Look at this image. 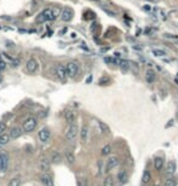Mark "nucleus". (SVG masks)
Returning <instances> with one entry per match:
<instances>
[{"label":"nucleus","mask_w":178,"mask_h":186,"mask_svg":"<svg viewBox=\"0 0 178 186\" xmlns=\"http://www.w3.org/2000/svg\"><path fill=\"white\" fill-rule=\"evenodd\" d=\"M61 8H49L43 10L38 16H37V22L38 23H44V22H50V21H55L56 18H58L61 16Z\"/></svg>","instance_id":"nucleus-1"},{"label":"nucleus","mask_w":178,"mask_h":186,"mask_svg":"<svg viewBox=\"0 0 178 186\" xmlns=\"http://www.w3.org/2000/svg\"><path fill=\"white\" fill-rule=\"evenodd\" d=\"M78 132H79L78 126H76V125H74V123H70V125H69V127H68V128H67V131H65V139H67L68 141H73V140L76 138Z\"/></svg>","instance_id":"nucleus-2"},{"label":"nucleus","mask_w":178,"mask_h":186,"mask_svg":"<svg viewBox=\"0 0 178 186\" xmlns=\"http://www.w3.org/2000/svg\"><path fill=\"white\" fill-rule=\"evenodd\" d=\"M78 71H79V67L75 62H69L67 63L65 65V73H67V76L69 77H75L78 75Z\"/></svg>","instance_id":"nucleus-3"},{"label":"nucleus","mask_w":178,"mask_h":186,"mask_svg":"<svg viewBox=\"0 0 178 186\" xmlns=\"http://www.w3.org/2000/svg\"><path fill=\"white\" fill-rule=\"evenodd\" d=\"M26 69H27V71L30 73V74L37 73L38 69H39V62H38L35 58H33V57L29 58V59L27 60V63H26Z\"/></svg>","instance_id":"nucleus-4"},{"label":"nucleus","mask_w":178,"mask_h":186,"mask_svg":"<svg viewBox=\"0 0 178 186\" xmlns=\"http://www.w3.org/2000/svg\"><path fill=\"white\" fill-rule=\"evenodd\" d=\"M37 125H38L37 119L29 117V119H27V120L24 121V123H23V129H24V132L30 133V132H33V131L37 128Z\"/></svg>","instance_id":"nucleus-5"},{"label":"nucleus","mask_w":178,"mask_h":186,"mask_svg":"<svg viewBox=\"0 0 178 186\" xmlns=\"http://www.w3.org/2000/svg\"><path fill=\"white\" fill-rule=\"evenodd\" d=\"M74 17V11L70 8H64L61 12V20L63 22H70Z\"/></svg>","instance_id":"nucleus-6"},{"label":"nucleus","mask_w":178,"mask_h":186,"mask_svg":"<svg viewBox=\"0 0 178 186\" xmlns=\"http://www.w3.org/2000/svg\"><path fill=\"white\" fill-rule=\"evenodd\" d=\"M9 166V156L3 152L0 153V172H5Z\"/></svg>","instance_id":"nucleus-7"},{"label":"nucleus","mask_w":178,"mask_h":186,"mask_svg":"<svg viewBox=\"0 0 178 186\" xmlns=\"http://www.w3.org/2000/svg\"><path fill=\"white\" fill-rule=\"evenodd\" d=\"M56 75L58 76L59 80H65L67 77V73H65V67L62 65V64H57L56 65Z\"/></svg>","instance_id":"nucleus-8"},{"label":"nucleus","mask_w":178,"mask_h":186,"mask_svg":"<svg viewBox=\"0 0 178 186\" xmlns=\"http://www.w3.org/2000/svg\"><path fill=\"white\" fill-rule=\"evenodd\" d=\"M119 166V160L116 157H113V158H109L108 162H107V170L106 172H110L113 170L114 168H116Z\"/></svg>","instance_id":"nucleus-9"},{"label":"nucleus","mask_w":178,"mask_h":186,"mask_svg":"<svg viewBox=\"0 0 178 186\" xmlns=\"http://www.w3.org/2000/svg\"><path fill=\"white\" fill-rule=\"evenodd\" d=\"M50 135H51V133H50V131H49L47 128H43V129L39 132V139H40L43 143H46V141L50 139Z\"/></svg>","instance_id":"nucleus-10"},{"label":"nucleus","mask_w":178,"mask_h":186,"mask_svg":"<svg viewBox=\"0 0 178 186\" xmlns=\"http://www.w3.org/2000/svg\"><path fill=\"white\" fill-rule=\"evenodd\" d=\"M118 180L120 184H126L129 181V175L125 170H120L119 174H118Z\"/></svg>","instance_id":"nucleus-11"},{"label":"nucleus","mask_w":178,"mask_h":186,"mask_svg":"<svg viewBox=\"0 0 178 186\" xmlns=\"http://www.w3.org/2000/svg\"><path fill=\"white\" fill-rule=\"evenodd\" d=\"M80 137H81V141L86 143L88 139V127L87 126H82L81 132H80Z\"/></svg>","instance_id":"nucleus-12"},{"label":"nucleus","mask_w":178,"mask_h":186,"mask_svg":"<svg viewBox=\"0 0 178 186\" xmlns=\"http://www.w3.org/2000/svg\"><path fill=\"white\" fill-rule=\"evenodd\" d=\"M21 133H22V129L20 128V127H15V128H12L11 129V132H10V138L11 139H17L20 135H21Z\"/></svg>","instance_id":"nucleus-13"},{"label":"nucleus","mask_w":178,"mask_h":186,"mask_svg":"<svg viewBox=\"0 0 178 186\" xmlns=\"http://www.w3.org/2000/svg\"><path fill=\"white\" fill-rule=\"evenodd\" d=\"M155 73L153 71V70H148L147 73H145V80H147V82L148 83H153L154 81H155Z\"/></svg>","instance_id":"nucleus-14"},{"label":"nucleus","mask_w":178,"mask_h":186,"mask_svg":"<svg viewBox=\"0 0 178 186\" xmlns=\"http://www.w3.org/2000/svg\"><path fill=\"white\" fill-rule=\"evenodd\" d=\"M64 117H65L67 122L73 123V122H74V120H75V113H74V111H72V110H68V111H65Z\"/></svg>","instance_id":"nucleus-15"},{"label":"nucleus","mask_w":178,"mask_h":186,"mask_svg":"<svg viewBox=\"0 0 178 186\" xmlns=\"http://www.w3.org/2000/svg\"><path fill=\"white\" fill-rule=\"evenodd\" d=\"M154 166H155V169L160 172L162 169V167H164V158L162 157H156L154 160Z\"/></svg>","instance_id":"nucleus-16"},{"label":"nucleus","mask_w":178,"mask_h":186,"mask_svg":"<svg viewBox=\"0 0 178 186\" xmlns=\"http://www.w3.org/2000/svg\"><path fill=\"white\" fill-rule=\"evenodd\" d=\"M41 182L45 185V186H53V182H52V179L49 176V175H41Z\"/></svg>","instance_id":"nucleus-17"},{"label":"nucleus","mask_w":178,"mask_h":186,"mask_svg":"<svg viewBox=\"0 0 178 186\" xmlns=\"http://www.w3.org/2000/svg\"><path fill=\"white\" fill-rule=\"evenodd\" d=\"M9 141H10V137L8 134H4V133L0 134V146L6 145Z\"/></svg>","instance_id":"nucleus-18"},{"label":"nucleus","mask_w":178,"mask_h":186,"mask_svg":"<svg viewBox=\"0 0 178 186\" xmlns=\"http://www.w3.org/2000/svg\"><path fill=\"white\" fill-rule=\"evenodd\" d=\"M151 180V174L149 173V170H144L143 175H142V182L143 184H148Z\"/></svg>","instance_id":"nucleus-19"},{"label":"nucleus","mask_w":178,"mask_h":186,"mask_svg":"<svg viewBox=\"0 0 178 186\" xmlns=\"http://www.w3.org/2000/svg\"><path fill=\"white\" fill-rule=\"evenodd\" d=\"M119 64H120V68H121L122 71H127V70L130 69V62H129V60H125V59H124V60H121Z\"/></svg>","instance_id":"nucleus-20"},{"label":"nucleus","mask_w":178,"mask_h":186,"mask_svg":"<svg viewBox=\"0 0 178 186\" xmlns=\"http://www.w3.org/2000/svg\"><path fill=\"white\" fill-rule=\"evenodd\" d=\"M176 172V163L174 162H168L167 164V174H173Z\"/></svg>","instance_id":"nucleus-21"},{"label":"nucleus","mask_w":178,"mask_h":186,"mask_svg":"<svg viewBox=\"0 0 178 186\" xmlns=\"http://www.w3.org/2000/svg\"><path fill=\"white\" fill-rule=\"evenodd\" d=\"M103 186H114V179L113 176H107L103 181Z\"/></svg>","instance_id":"nucleus-22"},{"label":"nucleus","mask_w":178,"mask_h":186,"mask_svg":"<svg viewBox=\"0 0 178 186\" xmlns=\"http://www.w3.org/2000/svg\"><path fill=\"white\" fill-rule=\"evenodd\" d=\"M65 158H67L68 163H74V161H75V157H74V155L70 151H67L65 152Z\"/></svg>","instance_id":"nucleus-23"},{"label":"nucleus","mask_w":178,"mask_h":186,"mask_svg":"<svg viewBox=\"0 0 178 186\" xmlns=\"http://www.w3.org/2000/svg\"><path fill=\"white\" fill-rule=\"evenodd\" d=\"M130 69H131L135 74H138L139 68H138V64H137L136 62H130Z\"/></svg>","instance_id":"nucleus-24"},{"label":"nucleus","mask_w":178,"mask_h":186,"mask_svg":"<svg viewBox=\"0 0 178 186\" xmlns=\"http://www.w3.org/2000/svg\"><path fill=\"white\" fill-rule=\"evenodd\" d=\"M98 126H100V128H101V131L102 132H104V133H109V127L104 123V122H98Z\"/></svg>","instance_id":"nucleus-25"},{"label":"nucleus","mask_w":178,"mask_h":186,"mask_svg":"<svg viewBox=\"0 0 178 186\" xmlns=\"http://www.w3.org/2000/svg\"><path fill=\"white\" fill-rule=\"evenodd\" d=\"M110 152H112V146H110V145H106V146L102 149V155H103V156H108Z\"/></svg>","instance_id":"nucleus-26"},{"label":"nucleus","mask_w":178,"mask_h":186,"mask_svg":"<svg viewBox=\"0 0 178 186\" xmlns=\"http://www.w3.org/2000/svg\"><path fill=\"white\" fill-rule=\"evenodd\" d=\"M52 162H55V163L61 162V155H59L58 152H55V153L52 155Z\"/></svg>","instance_id":"nucleus-27"},{"label":"nucleus","mask_w":178,"mask_h":186,"mask_svg":"<svg viewBox=\"0 0 178 186\" xmlns=\"http://www.w3.org/2000/svg\"><path fill=\"white\" fill-rule=\"evenodd\" d=\"M176 185H177V182L174 179H167L165 182V186H176Z\"/></svg>","instance_id":"nucleus-28"},{"label":"nucleus","mask_w":178,"mask_h":186,"mask_svg":"<svg viewBox=\"0 0 178 186\" xmlns=\"http://www.w3.org/2000/svg\"><path fill=\"white\" fill-rule=\"evenodd\" d=\"M95 18V14L92 11H87L85 14V20H94Z\"/></svg>","instance_id":"nucleus-29"},{"label":"nucleus","mask_w":178,"mask_h":186,"mask_svg":"<svg viewBox=\"0 0 178 186\" xmlns=\"http://www.w3.org/2000/svg\"><path fill=\"white\" fill-rule=\"evenodd\" d=\"M8 186H20V179H12L10 182H9V185Z\"/></svg>","instance_id":"nucleus-30"},{"label":"nucleus","mask_w":178,"mask_h":186,"mask_svg":"<svg viewBox=\"0 0 178 186\" xmlns=\"http://www.w3.org/2000/svg\"><path fill=\"white\" fill-rule=\"evenodd\" d=\"M153 53H154L155 56H157V57H164V56L166 54L164 51H160V50H154V51H153Z\"/></svg>","instance_id":"nucleus-31"},{"label":"nucleus","mask_w":178,"mask_h":186,"mask_svg":"<svg viewBox=\"0 0 178 186\" xmlns=\"http://www.w3.org/2000/svg\"><path fill=\"white\" fill-rule=\"evenodd\" d=\"M5 129H6V125L4 122H0V134H2Z\"/></svg>","instance_id":"nucleus-32"},{"label":"nucleus","mask_w":178,"mask_h":186,"mask_svg":"<svg viewBox=\"0 0 178 186\" xmlns=\"http://www.w3.org/2000/svg\"><path fill=\"white\" fill-rule=\"evenodd\" d=\"M78 186H86V181L85 180H79L78 181Z\"/></svg>","instance_id":"nucleus-33"},{"label":"nucleus","mask_w":178,"mask_h":186,"mask_svg":"<svg viewBox=\"0 0 178 186\" xmlns=\"http://www.w3.org/2000/svg\"><path fill=\"white\" fill-rule=\"evenodd\" d=\"M154 186H160V185H154Z\"/></svg>","instance_id":"nucleus-34"},{"label":"nucleus","mask_w":178,"mask_h":186,"mask_svg":"<svg viewBox=\"0 0 178 186\" xmlns=\"http://www.w3.org/2000/svg\"><path fill=\"white\" fill-rule=\"evenodd\" d=\"M0 60H2V57H0Z\"/></svg>","instance_id":"nucleus-35"}]
</instances>
